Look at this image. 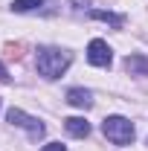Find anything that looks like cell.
Here are the masks:
<instances>
[{
	"mask_svg": "<svg viewBox=\"0 0 148 151\" xmlns=\"http://www.w3.org/2000/svg\"><path fill=\"white\" fill-rule=\"evenodd\" d=\"M70 61H73V55H70L67 50L41 47V50H38V73L44 76V78H58V76L70 67Z\"/></svg>",
	"mask_w": 148,
	"mask_h": 151,
	"instance_id": "1",
	"label": "cell"
},
{
	"mask_svg": "<svg viewBox=\"0 0 148 151\" xmlns=\"http://www.w3.org/2000/svg\"><path fill=\"white\" fill-rule=\"evenodd\" d=\"M102 134L111 142H116V145H131L134 142V125H131V119H125V116H108L102 122Z\"/></svg>",
	"mask_w": 148,
	"mask_h": 151,
	"instance_id": "2",
	"label": "cell"
},
{
	"mask_svg": "<svg viewBox=\"0 0 148 151\" xmlns=\"http://www.w3.org/2000/svg\"><path fill=\"white\" fill-rule=\"evenodd\" d=\"M6 119H9L12 125H18V128H26V131L32 134V137H44V125L38 122L35 116H29V113H23L20 108H12V111L6 113Z\"/></svg>",
	"mask_w": 148,
	"mask_h": 151,
	"instance_id": "3",
	"label": "cell"
},
{
	"mask_svg": "<svg viewBox=\"0 0 148 151\" xmlns=\"http://www.w3.org/2000/svg\"><path fill=\"white\" fill-rule=\"evenodd\" d=\"M111 47H108V41H102V38H96L87 44V61H90L93 67H108L111 64Z\"/></svg>",
	"mask_w": 148,
	"mask_h": 151,
	"instance_id": "4",
	"label": "cell"
},
{
	"mask_svg": "<svg viewBox=\"0 0 148 151\" xmlns=\"http://www.w3.org/2000/svg\"><path fill=\"white\" fill-rule=\"evenodd\" d=\"M64 128H67V134H73V137H87L90 134V122L87 119H81V116H70V119H64Z\"/></svg>",
	"mask_w": 148,
	"mask_h": 151,
	"instance_id": "5",
	"label": "cell"
},
{
	"mask_svg": "<svg viewBox=\"0 0 148 151\" xmlns=\"http://www.w3.org/2000/svg\"><path fill=\"white\" fill-rule=\"evenodd\" d=\"M125 70L131 76H148V58L145 55H128L125 58Z\"/></svg>",
	"mask_w": 148,
	"mask_h": 151,
	"instance_id": "6",
	"label": "cell"
},
{
	"mask_svg": "<svg viewBox=\"0 0 148 151\" xmlns=\"http://www.w3.org/2000/svg\"><path fill=\"white\" fill-rule=\"evenodd\" d=\"M67 102H70L73 108H90V105H93V96H90V90L73 87V90L67 93Z\"/></svg>",
	"mask_w": 148,
	"mask_h": 151,
	"instance_id": "7",
	"label": "cell"
},
{
	"mask_svg": "<svg viewBox=\"0 0 148 151\" xmlns=\"http://www.w3.org/2000/svg\"><path fill=\"white\" fill-rule=\"evenodd\" d=\"M41 3H44V0H15L12 9H15V12H32V9L41 6Z\"/></svg>",
	"mask_w": 148,
	"mask_h": 151,
	"instance_id": "8",
	"label": "cell"
},
{
	"mask_svg": "<svg viewBox=\"0 0 148 151\" xmlns=\"http://www.w3.org/2000/svg\"><path fill=\"white\" fill-rule=\"evenodd\" d=\"M93 18L108 20V23H111V26H116V29L122 26V18H119V15H111V12H99V9H96V12H93Z\"/></svg>",
	"mask_w": 148,
	"mask_h": 151,
	"instance_id": "9",
	"label": "cell"
},
{
	"mask_svg": "<svg viewBox=\"0 0 148 151\" xmlns=\"http://www.w3.org/2000/svg\"><path fill=\"white\" fill-rule=\"evenodd\" d=\"M41 151H67V148H64L61 142H50V145H44Z\"/></svg>",
	"mask_w": 148,
	"mask_h": 151,
	"instance_id": "10",
	"label": "cell"
},
{
	"mask_svg": "<svg viewBox=\"0 0 148 151\" xmlns=\"http://www.w3.org/2000/svg\"><path fill=\"white\" fill-rule=\"evenodd\" d=\"M0 81H9V73H6V67L0 64Z\"/></svg>",
	"mask_w": 148,
	"mask_h": 151,
	"instance_id": "11",
	"label": "cell"
}]
</instances>
